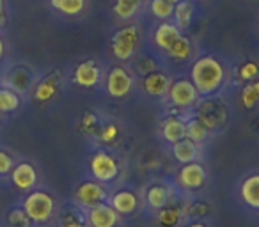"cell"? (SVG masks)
<instances>
[{
	"label": "cell",
	"mask_w": 259,
	"mask_h": 227,
	"mask_svg": "<svg viewBox=\"0 0 259 227\" xmlns=\"http://www.w3.org/2000/svg\"><path fill=\"white\" fill-rule=\"evenodd\" d=\"M188 78L199 90L201 98H209L224 89L227 71L222 61L215 55H201L192 62Z\"/></svg>",
	"instance_id": "cell-1"
},
{
	"label": "cell",
	"mask_w": 259,
	"mask_h": 227,
	"mask_svg": "<svg viewBox=\"0 0 259 227\" xmlns=\"http://www.w3.org/2000/svg\"><path fill=\"white\" fill-rule=\"evenodd\" d=\"M22 208L30 218L34 225H47L57 215V202H55L54 195L47 190H34L27 192L25 199L22 201Z\"/></svg>",
	"instance_id": "cell-2"
},
{
	"label": "cell",
	"mask_w": 259,
	"mask_h": 227,
	"mask_svg": "<svg viewBox=\"0 0 259 227\" xmlns=\"http://www.w3.org/2000/svg\"><path fill=\"white\" fill-rule=\"evenodd\" d=\"M141 44V32L135 25L119 29L110 39V52L119 62H128L137 55Z\"/></svg>",
	"instance_id": "cell-3"
},
{
	"label": "cell",
	"mask_w": 259,
	"mask_h": 227,
	"mask_svg": "<svg viewBox=\"0 0 259 227\" xmlns=\"http://www.w3.org/2000/svg\"><path fill=\"white\" fill-rule=\"evenodd\" d=\"M167 103L174 108V110H192L199 105L202 100L199 90L192 83L190 78H178L172 80L170 89L167 93Z\"/></svg>",
	"instance_id": "cell-4"
},
{
	"label": "cell",
	"mask_w": 259,
	"mask_h": 227,
	"mask_svg": "<svg viewBox=\"0 0 259 227\" xmlns=\"http://www.w3.org/2000/svg\"><path fill=\"white\" fill-rule=\"evenodd\" d=\"M87 167H89V174L93 176V179L100 181L103 185L112 183L119 176V162L115 160L114 155H110L105 149L94 151L89 156Z\"/></svg>",
	"instance_id": "cell-5"
},
{
	"label": "cell",
	"mask_w": 259,
	"mask_h": 227,
	"mask_svg": "<svg viewBox=\"0 0 259 227\" xmlns=\"http://www.w3.org/2000/svg\"><path fill=\"white\" fill-rule=\"evenodd\" d=\"M135 87V78L130 69L122 64H115L105 75V89L107 94L114 100H122L130 96Z\"/></svg>",
	"instance_id": "cell-6"
},
{
	"label": "cell",
	"mask_w": 259,
	"mask_h": 227,
	"mask_svg": "<svg viewBox=\"0 0 259 227\" xmlns=\"http://www.w3.org/2000/svg\"><path fill=\"white\" fill-rule=\"evenodd\" d=\"M73 199H75V204L80 209H89L94 206L101 204V202H107L108 199V190L105 188L103 183L96 179H85L75 188L73 192Z\"/></svg>",
	"instance_id": "cell-7"
},
{
	"label": "cell",
	"mask_w": 259,
	"mask_h": 227,
	"mask_svg": "<svg viewBox=\"0 0 259 227\" xmlns=\"http://www.w3.org/2000/svg\"><path fill=\"white\" fill-rule=\"evenodd\" d=\"M206 179H208V172L201 162L183 163L176 174V185L185 192L201 190L206 185Z\"/></svg>",
	"instance_id": "cell-8"
},
{
	"label": "cell",
	"mask_w": 259,
	"mask_h": 227,
	"mask_svg": "<svg viewBox=\"0 0 259 227\" xmlns=\"http://www.w3.org/2000/svg\"><path fill=\"white\" fill-rule=\"evenodd\" d=\"M197 107L199 108H197V112H195L194 117H197V119L208 128L209 133L219 130V128H222L224 123L227 121V108L224 107L220 101L206 100L204 103L199 101Z\"/></svg>",
	"instance_id": "cell-9"
},
{
	"label": "cell",
	"mask_w": 259,
	"mask_h": 227,
	"mask_svg": "<svg viewBox=\"0 0 259 227\" xmlns=\"http://www.w3.org/2000/svg\"><path fill=\"white\" fill-rule=\"evenodd\" d=\"M71 80L75 85L83 87V89H91V87H96L103 80V71H101L100 64L93 59L89 61H82L75 69H73Z\"/></svg>",
	"instance_id": "cell-10"
},
{
	"label": "cell",
	"mask_w": 259,
	"mask_h": 227,
	"mask_svg": "<svg viewBox=\"0 0 259 227\" xmlns=\"http://www.w3.org/2000/svg\"><path fill=\"white\" fill-rule=\"evenodd\" d=\"M85 220L89 227H117L121 215L112 208L108 202L94 206V208L85 209Z\"/></svg>",
	"instance_id": "cell-11"
},
{
	"label": "cell",
	"mask_w": 259,
	"mask_h": 227,
	"mask_svg": "<svg viewBox=\"0 0 259 227\" xmlns=\"http://www.w3.org/2000/svg\"><path fill=\"white\" fill-rule=\"evenodd\" d=\"M11 183L16 190L20 192H30L37 185V170L30 162H20L15 163L11 170Z\"/></svg>",
	"instance_id": "cell-12"
},
{
	"label": "cell",
	"mask_w": 259,
	"mask_h": 227,
	"mask_svg": "<svg viewBox=\"0 0 259 227\" xmlns=\"http://www.w3.org/2000/svg\"><path fill=\"white\" fill-rule=\"evenodd\" d=\"M170 83H172V78L167 75L165 71L158 69L155 73H149V75L142 76L141 82V89L144 90V94L151 98H165L167 93L170 89Z\"/></svg>",
	"instance_id": "cell-13"
},
{
	"label": "cell",
	"mask_w": 259,
	"mask_h": 227,
	"mask_svg": "<svg viewBox=\"0 0 259 227\" xmlns=\"http://www.w3.org/2000/svg\"><path fill=\"white\" fill-rule=\"evenodd\" d=\"M107 202L119 215H132L139 208V195L137 192L130 190V188H119V190L108 194Z\"/></svg>",
	"instance_id": "cell-14"
},
{
	"label": "cell",
	"mask_w": 259,
	"mask_h": 227,
	"mask_svg": "<svg viewBox=\"0 0 259 227\" xmlns=\"http://www.w3.org/2000/svg\"><path fill=\"white\" fill-rule=\"evenodd\" d=\"M160 135H162L163 142L169 146L180 142L181 139L187 137V121L180 116H167L160 124Z\"/></svg>",
	"instance_id": "cell-15"
},
{
	"label": "cell",
	"mask_w": 259,
	"mask_h": 227,
	"mask_svg": "<svg viewBox=\"0 0 259 227\" xmlns=\"http://www.w3.org/2000/svg\"><path fill=\"white\" fill-rule=\"evenodd\" d=\"M240 199L247 208L259 211V170L245 176L238 187Z\"/></svg>",
	"instance_id": "cell-16"
},
{
	"label": "cell",
	"mask_w": 259,
	"mask_h": 227,
	"mask_svg": "<svg viewBox=\"0 0 259 227\" xmlns=\"http://www.w3.org/2000/svg\"><path fill=\"white\" fill-rule=\"evenodd\" d=\"M181 30L178 29V25L174 22H160L158 27L153 32V44H155L156 50L167 52L170 48V44L181 36Z\"/></svg>",
	"instance_id": "cell-17"
},
{
	"label": "cell",
	"mask_w": 259,
	"mask_h": 227,
	"mask_svg": "<svg viewBox=\"0 0 259 227\" xmlns=\"http://www.w3.org/2000/svg\"><path fill=\"white\" fill-rule=\"evenodd\" d=\"M59 85H61V75L59 73L47 75L34 87V100L39 101V103H48V101H52L57 96Z\"/></svg>",
	"instance_id": "cell-18"
},
{
	"label": "cell",
	"mask_w": 259,
	"mask_h": 227,
	"mask_svg": "<svg viewBox=\"0 0 259 227\" xmlns=\"http://www.w3.org/2000/svg\"><path fill=\"white\" fill-rule=\"evenodd\" d=\"M170 153H172L174 160L178 163H181V165L190 162H199V158H201V148H199V144H195L194 141H190L187 137L170 146Z\"/></svg>",
	"instance_id": "cell-19"
},
{
	"label": "cell",
	"mask_w": 259,
	"mask_h": 227,
	"mask_svg": "<svg viewBox=\"0 0 259 227\" xmlns=\"http://www.w3.org/2000/svg\"><path fill=\"white\" fill-rule=\"evenodd\" d=\"M6 87H11L13 90L22 96V94L29 93L34 85V76L32 71H29L27 68H15L9 71L8 78H6Z\"/></svg>",
	"instance_id": "cell-20"
},
{
	"label": "cell",
	"mask_w": 259,
	"mask_h": 227,
	"mask_svg": "<svg viewBox=\"0 0 259 227\" xmlns=\"http://www.w3.org/2000/svg\"><path fill=\"white\" fill-rule=\"evenodd\" d=\"M144 199H146V204L149 206V209L158 211V209H162L163 206L170 201V192H169V188H167V185L155 183V185H151V187H148Z\"/></svg>",
	"instance_id": "cell-21"
},
{
	"label": "cell",
	"mask_w": 259,
	"mask_h": 227,
	"mask_svg": "<svg viewBox=\"0 0 259 227\" xmlns=\"http://www.w3.org/2000/svg\"><path fill=\"white\" fill-rule=\"evenodd\" d=\"M192 52H194V47H192L190 37L181 34V36L170 44V48L165 54L169 55V59L174 62H187L188 59L192 57Z\"/></svg>",
	"instance_id": "cell-22"
},
{
	"label": "cell",
	"mask_w": 259,
	"mask_h": 227,
	"mask_svg": "<svg viewBox=\"0 0 259 227\" xmlns=\"http://www.w3.org/2000/svg\"><path fill=\"white\" fill-rule=\"evenodd\" d=\"M156 218L163 227H176L183 218V204L169 201L162 209L156 211Z\"/></svg>",
	"instance_id": "cell-23"
},
{
	"label": "cell",
	"mask_w": 259,
	"mask_h": 227,
	"mask_svg": "<svg viewBox=\"0 0 259 227\" xmlns=\"http://www.w3.org/2000/svg\"><path fill=\"white\" fill-rule=\"evenodd\" d=\"M194 15H195V8H194V2H192V0H183V2L174 6L172 18H174V23H176L178 29H180L181 32L187 30L188 27L192 25Z\"/></svg>",
	"instance_id": "cell-24"
},
{
	"label": "cell",
	"mask_w": 259,
	"mask_h": 227,
	"mask_svg": "<svg viewBox=\"0 0 259 227\" xmlns=\"http://www.w3.org/2000/svg\"><path fill=\"white\" fill-rule=\"evenodd\" d=\"M142 4H144V0H115L112 6V13L121 22H128L141 11Z\"/></svg>",
	"instance_id": "cell-25"
},
{
	"label": "cell",
	"mask_w": 259,
	"mask_h": 227,
	"mask_svg": "<svg viewBox=\"0 0 259 227\" xmlns=\"http://www.w3.org/2000/svg\"><path fill=\"white\" fill-rule=\"evenodd\" d=\"M57 223L59 227H89L85 220V213L78 206L61 211V215L57 216Z\"/></svg>",
	"instance_id": "cell-26"
},
{
	"label": "cell",
	"mask_w": 259,
	"mask_h": 227,
	"mask_svg": "<svg viewBox=\"0 0 259 227\" xmlns=\"http://www.w3.org/2000/svg\"><path fill=\"white\" fill-rule=\"evenodd\" d=\"M22 105V96L11 87H0V114H13Z\"/></svg>",
	"instance_id": "cell-27"
},
{
	"label": "cell",
	"mask_w": 259,
	"mask_h": 227,
	"mask_svg": "<svg viewBox=\"0 0 259 227\" xmlns=\"http://www.w3.org/2000/svg\"><path fill=\"white\" fill-rule=\"evenodd\" d=\"M50 4L66 16H76L85 9V0H50Z\"/></svg>",
	"instance_id": "cell-28"
},
{
	"label": "cell",
	"mask_w": 259,
	"mask_h": 227,
	"mask_svg": "<svg viewBox=\"0 0 259 227\" xmlns=\"http://www.w3.org/2000/svg\"><path fill=\"white\" fill-rule=\"evenodd\" d=\"M149 11L160 22H169L174 15V4L169 0H149Z\"/></svg>",
	"instance_id": "cell-29"
},
{
	"label": "cell",
	"mask_w": 259,
	"mask_h": 227,
	"mask_svg": "<svg viewBox=\"0 0 259 227\" xmlns=\"http://www.w3.org/2000/svg\"><path fill=\"white\" fill-rule=\"evenodd\" d=\"M209 131L197 117H192V119L187 121V139L194 141L195 144H202V142L208 139Z\"/></svg>",
	"instance_id": "cell-30"
},
{
	"label": "cell",
	"mask_w": 259,
	"mask_h": 227,
	"mask_svg": "<svg viewBox=\"0 0 259 227\" xmlns=\"http://www.w3.org/2000/svg\"><path fill=\"white\" fill-rule=\"evenodd\" d=\"M34 223L23 211L22 206H15L8 211L6 215V227H32Z\"/></svg>",
	"instance_id": "cell-31"
},
{
	"label": "cell",
	"mask_w": 259,
	"mask_h": 227,
	"mask_svg": "<svg viewBox=\"0 0 259 227\" xmlns=\"http://www.w3.org/2000/svg\"><path fill=\"white\" fill-rule=\"evenodd\" d=\"M236 76L240 82L250 83L259 76V64L255 61H245L240 68L236 69Z\"/></svg>",
	"instance_id": "cell-32"
},
{
	"label": "cell",
	"mask_w": 259,
	"mask_h": 227,
	"mask_svg": "<svg viewBox=\"0 0 259 227\" xmlns=\"http://www.w3.org/2000/svg\"><path fill=\"white\" fill-rule=\"evenodd\" d=\"M134 69H135V73H137V75L146 76V75H149V73L158 71L160 62L156 61L155 57H151V55H142V57H139L137 61H135Z\"/></svg>",
	"instance_id": "cell-33"
},
{
	"label": "cell",
	"mask_w": 259,
	"mask_h": 227,
	"mask_svg": "<svg viewBox=\"0 0 259 227\" xmlns=\"http://www.w3.org/2000/svg\"><path fill=\"white\" fill-rule=\"evenodd\" d=\"M208 211H209V208L204 201H194L183 206V216H192V218H195V220L208 215Z\"/></svg>",
	"instance_id": "cell-34"
},
{
	"label": "cell",
	"mask_w": 259,
	"mask_h": 227,
	"mask_svg": "<svg viewBox=\"0 0 259 227\" xmlns=\"http://www.w3.org/2000/svg\"><path fill=\"white\" fill-rule=\"evenodd\" d=\"M240 100H241V105H243L245 108H252L257 105L259 101V93L254 89V85L250 83H247V85L241 89V94H240Z\"/></svg>",
	"instance_id": "cell-35"
},
{
	"label": "cell",
	"mask_w": 259,
	"mask_h": 227,
	"mask_svg": "<svg viewBox=\"0 0 259 227\" xmlns=\"http://www.w3.org/2000/svg\"><path fill=\"white\" fill-rule=\"evenodd\" d=\"M15 156L6 149H0V176H8L11 174L13 167H15Z\"/></svg>",
	"instance_id": "cell-36"
},
{
	"label": "cell",
	"mask_w": 259,
	"mask_h": 227,
	"mask_svg": "<svg viewBox=\"0 0 259 227\" xmlns=\"http://www.w3.org/2000/svg\"><path fill=\"white\" fill-rule=\"evenodd\" d=\"M119 135V130L115 124H105V126L98 128V139H100L101 142H107V144H110V142H114L115 139H117Z\"/></svg>",
	"instance_id": "cell-37"
},
{
	"label": "cell",
	"mask_w": 259,
	"mask_h": 227,
	"mask_svg": "<svg viewBox=\"0 0 259 227\" xmlns=\"http://www.w3.org/2000/svg\"><path fill=\"white\" fill-rule=\"evenodd\" d=\"M80 128H82V131H85V133L96 131L98 130V119H96V116H94V114H91V112L83 114L82 121H80Z\"/></svg>",
	"instance_id": "cell-38"
},
{
	"label": "cell",
	"mask_w": 259,
	"mask_h": 227,
	"mask_svg": "<svg viewBox=\"0 0 259 227\" xmlns=\"http://www.w3.org/2000/svg\"><path fill=\"white\" fill-rule=\"evenodd\" d=\"M6 25V9H4V0H0V27Z\"/></svg>",
	"instance_id": "cell-39"
},
{
	"label": "cell",
	"mask_w": 259,
	"mask_h": 227,
	"mask_svg": "<svg viewBox=\"0 0 259 227\" xmlns=\"http://www.w3.org/2000/svg\"><path fill=\"white\" fill-rule=\"evenodd\" d=\"M185 227H209V225L206 222H202V220H194V222L187 223Z\"/></svg>",
	"instance_id": "cell-40"
},
{
	"label": "cell",
	"mask_w": 259,
	"mask_h": 227,
	"mask_svg": "<svg viewBox=\"0 0 259 227\" xmlns=\"http://www.w3.org/2000/svg\"><path fill=\"white\" fill-rule=\"evenodd\" d=\"M4 55H6V41H4V37L0 36V61L4 59Z\"/></svg>",
	"instance_id": "cell-41"
},
{
	"label": "cell",
	"mask_w": 259,
	"mask_h": 227,
	"mask_svg": "<svg viewBox=\"0 0 259 227\" xmlns=\"http://www.w3.org/2000/svg\"><path fill=\"white\" fill-rule=\"evenodd\" d=\"M252 85H254V89L259 93V80H254V82H252Z\"/></svg>",
	"instance_id": "cell-42"
},
{
	"label": "cell",
	"mask_w": 259,
	"mask_h": 227,
	"mask_svg": "<svg viewBox=\"0 0 259 227\" xmlns=\"http://www.w3.org/2000/svg\"><path fill=\"white\" fill-rule=\"evenodd\" d=\"M169 2H170V4L176 6V4H180V2H183V0H169Z\"/></svg>",
	"instance_id": "cell-43"
},
{
	"label": "cell",
	"mask_w": 259,
	"mask_h": 227,
	"mask_svg": "<svg viewBox=\"0 0 259 227\" xmlns=\"http://www.w3.org/2000/svg\"><path fill=\"white\" fill-rule=\"evenodd\" d=\"M192 2H204V0H192Z\"/></svg>",
	"instance_id": "cell-44"
},
{
	"label": "cell",
	"mask_w": 259,
	"mask_h": 227,
	"mask_svg": "<svg viewBox=\"0 0 259 227\" xmlns=\"http://www.w3.org/2000/svg\"><path fill=\"white\" fill-rule=\"evenodd\" d=\"M0 87H2V82H0Z\"/></svg>",
	"instance_id": "cell-45"
}]
</instances>
